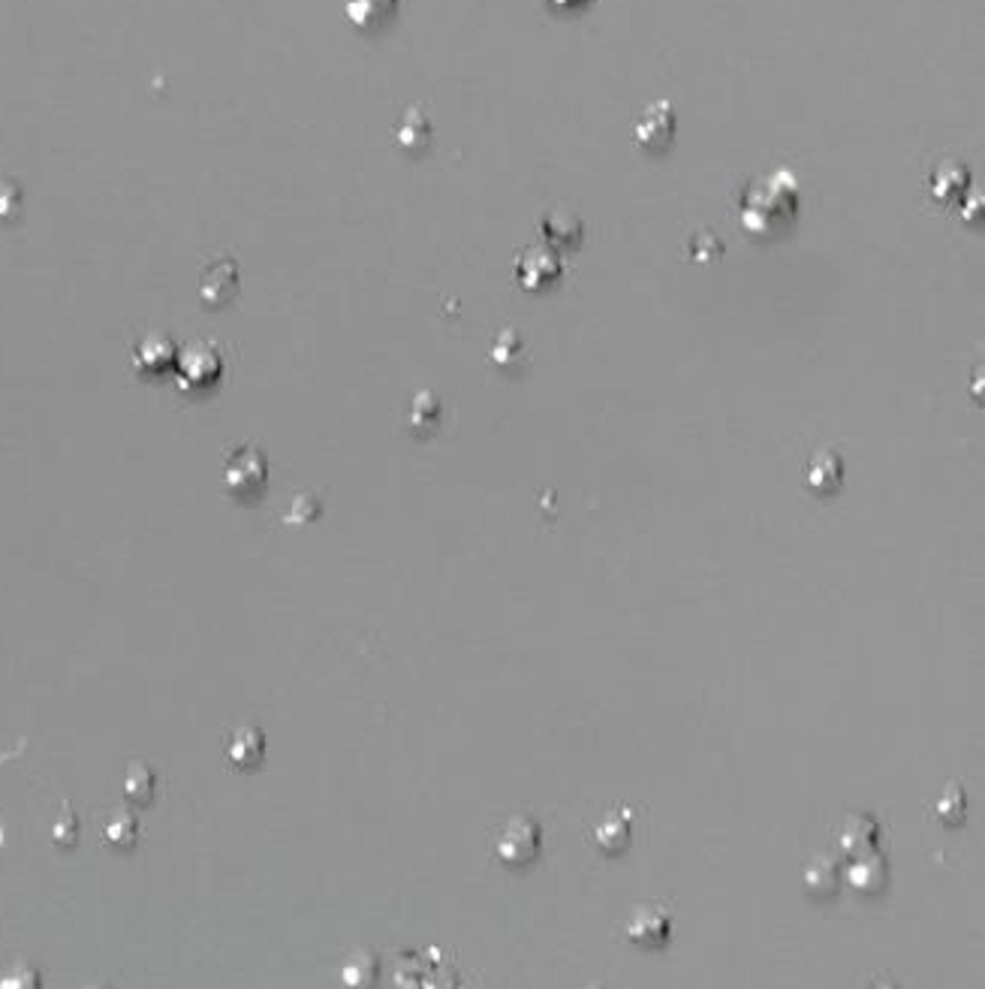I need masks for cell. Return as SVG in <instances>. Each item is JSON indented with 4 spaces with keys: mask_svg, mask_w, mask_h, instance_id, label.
<instances>
[{
    "mask_svg": "<svg viewBox=\"0 0 985 989\" xmlns=\"http://www.w3.org/2000/svg\"><path fill=\"white\" fill-rule=\"evenodd\" d=\"M799 206V188L790 172H771L744 193L742 220L747 230L768 232L783 220H790Z\"/></svg>",
    "mask_w": 985,
    "mask_h": 989,
    "instance_id": "6da1fadb",
    "label": "cell"
},
{
    "mask_svg": "<svg viewBox=\"0 0 985 989\" xmlns=\"http://www.w3.org/2000/svg\"><path fill=\"white\" fill-rule=\"evenodd\" d=\"M539 845H543V830L537 827V821L519 815L495 839V854L503 866H525L537 857Z\"/></svg>",
    "mask_w": 985,
    "mask_h": 989,
    "instance_id": "7a4b0ae2",
    "label": "cell"
},
{
    "mask_svg": "<svg viewBox=\"0 0 985 989\" xmlns=\"http://www.w3.org/2000/svg\"><path fill=\"white\" fill-rule=\"evenodd\" d=\"M672 133H676V112H672V104H666V100L645 106L642 116L636 118V128H633L636 142L642 148H652V152L666 148Z\"/></svg>",
    "mask_w": 985,
    "mask_h": 989,
    "instance_id": "3957f363",
    "label": "cell"
},
{
    "mask_svg": "<svg viewBox=\"0 0 985 989\" xmlns=\"http://www.w3.org/2000/svg\"><path fill=\"white\" fill-rule=\"evenodd\" d=\"M844 881L862 896H877L889 881V869H886V857L877 851H862L856 854L850 866L844 869Z\"/></svg>",
    "mask_w": 985,
    "mask_h": 989,
    "instance_id": "277c9868",
    "label": "cell"
},
{
    "mask_svg": "<svg viewBox=\"0 0 985 989\" xmlns=\"http://www.w3.org/2000/svg\"><path fill=\"white\" fill-rule=\"evenodd\" d=\"M624 932H628L630 941H636V944H645V948H660L669 932H672V917L664 908H657V905H642L636 912L628 917V926H624Z\"/></svg>",
    "mask_w": 985,
    "mask_h": 989,
    "instance_id": "5b68a950",
    "label": "cell"
},
{
    "mask_svg": "<svg viewBox=\"0 0 985 989\" xmlns=\"http://www.w3.org/2000/svg\"><path fill=\"white\" fill-rule=\"evenodd\" d=\"M398 10V0H344V15L358 31H374L386 25Z\"/></svg>",
    "mask_w": 985,
    "mask_h": 989,
    "instance_id": "8992f818",
    "label": "cell"
},
{
    "mask_svg": "<svg viewBox=\"0 0 985 989\" xmlns=\"http://www.w3.org/2000/svg\"><path fill=\"white\" fill-rule=\"evenodd\" d=\"M380 977V963L372 951H353L341 965L344 989H374Z\"/></svg>",
    "mask_w": 985,
    "mask_h": 989,
    "instance_id": "52a82bcc",
    "label": "cell"
},
{
    "mask_svg": "<svg viewBox=\"0 0 985 989\" xmlns=\"http://www.w3.org/2000/svg\"><path fill=\"white\" fill-rule=\"evenodd\" d=\"M877 823L868 815H850L844 821V827L838 830V845L844 854H862V851L874 848V842H877Z\"/></svg>",
    "mask_w": 985,
    "mask_h": 989,
    "instance_id": "ba28073f",
    "label": "cell"
},
{
    "mask_svg": "<svg viewBox=\"0 0 985 989\" xmlns=\"http://www.w3.org/2000/svg\"><path fill=\"white\" fill-rule=\"evenodd\" d=\"M805 887L814 896H832L838 884H841V866L829 857V854H817L814 860L805 866Z\"/></svg>",
    "mask_w": 985,
    "mask_h": 989,
    "instance_id": "9c48e42d",
    "label": "cell"
},
{
    "mask_svg": "<svg viewBox=\"0 0 985 989\" xmlns=\"http://www.w3.org/2000/svg\"><path fill=\"white\" fill-rule=\"evenodd\" d=\"M594 842L597 848L606 854H618L630 845V821L624 815H606L597 827H594Z\"/></svg>",
    "mask_w": 985,
    "mask_h": 989,
    "instance_id": "30bf717a",
    "label": "cell"
},
{
    "mask_svg": "<svg viewBox=\"0 0 985 989\" xmlns=\"http://www.w3.org/2000/svg\"><path fill=\"white\" fill-rule=\"evenodd\" d=\"M968 169L956 164V160H947V164H940L935 169V176H932V191H935L937 200H949V196H956L968 188Z\"/></svg>",
    "mask_w": 985,
    "mask_h": 989,
    "instance_id": "8fae6325",
    "label": "cell"
},
{
    "mask_svg": "<svg viewBox=\"0 0 985 989\" xmlns=\"http://www.w3.org/2000/svg\"><path fill=\"white\" fill-rule=\"evenodd\" d=\"M396 133L404 148H425V142L431 140V124L419 109H410L408 116L398 121Z\"/></svg>",
    "mask_w": 985,
    "mask_h": 989,
    "instance_id": "7c38bea8",
    "label": "cell"
},
{
    "mask_svg": "<svg viewBox=\"0 0 985 989\" xmlns=\"http://www.w3.org/2000/svg\"><path fill=\"white\" fill-rule=\"evenodd\" d=\"M0 989H42V977L34 965H13L0 975Z\"/></svg>",
    "mask_w": 985,
    "mask_h": 989,
    "instance_id": "4fadbf2b",
    "label": "cell"
},
{
    "mask_svg": "<svg viewBox=\"0 0 985 989\" xmlns=\"http://www.w3.org/2000/svg\"><path fill=\"white\" fill-rule=\"evenodd\" d=\"M937 815H940V821L956 823L964 815V797H961L959 787H949L944 799L937 803Z\"/></svg>",
    "mask_w": 985,
    "mask_h": 989,
    "instance_id": "5bb4252c",
    "label": "cell"
},
{
    "mask_svg": "<svg viewBox=\"0 0 985 989\" xmlns=\"http://www.w3.org/2000/svg\"><path fill=\"white\" fill-rule=\"evenodd\" d=\"M124 823H115V827H109V842L115 845V848H133V842H136V823L130 821V818H121Z\"/></svg>",
    "mask_w": 985,
    "mask_h": 989,
    "instance_id": "9a60e30c",
    "label": "cell"
},
{
    "mask_svg": "<svg viewBox=\"0 0 985 989\" xmlns=\"http://www.w3.org/2000/svg\"><path fill=\"white\" fill-rule=\"evenodd\" d=\"M555 10H576V7H585L588 0H549Z\"/></svg>",
    "mask_w": 985,
    "mask_h": 989,
    "instance_id": "2e32d148",
    "label": "cell"
},
{
    "mask_svg": "<svg viewBox=\"0 0 985 989\" xmlns=\"http://www.w3.org/2000/svg\"><path fill=\"white\" fill-rule=\"evenodd\" d=\"M874 989H896V987H892V984H880V987H874Z\"/></svg>",
    "mask_w": 985,
    "mask_h": 989,
    "instance_id": "e0dca14e",
    "label": "cell"
},
{
    "mask_svg": "<svg viewBox=\"0 0 985 989\" xmlns=\"http://www.w3.org/2000/svg\"><path fill=\"white\" fill-rule=\"evenodd\" d=\"M88 989H106V987H88Z\"/></svg>",
    "mask_w": 985,
    "mask_h": 989,
    "instance_id": "ac0fdd59",
    "label": "cell"
}]
</instances>
